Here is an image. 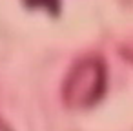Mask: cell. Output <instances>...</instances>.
<instances>
[{"mask_svg":"<svg viewBox=\"0 0 133 131\" xmlns=\"http://www.w3.org/2000/svg\"><path fill=\"white\" fill-rule=\"evenodd\" d=\"M108 86V67L97 55L78 58L68 71L62 84V98L69 107H89L97 104Z\"/></svg>","mask_w":133,"mask_h":131,"instance_id":"cell-1","label":"cell"},{"mask_svg":"<svg viewBox=\"0 0 133 131\" xmlns=\"http://www.w3.org/2000/svg\"><path fill=\"white\" fill-rule=\"evenodd\" d=\"M0 131H11V129H9V127H8V126H6L2 120H0Z\"/></svg>","mask_w":133,"mask_h":131,"instance_id":"cell-3","label":"cell"},{"mask_svg":"<svg viewBox=\"0 0 133 131\" xmlns=\"http://www.w3.org/2000/svg\"><path fill=\"white\" fill-rule=\"evenodd\" d=\"M58 2H60V0H26L28 6H33V8H46V9H49V11H57Z\"/></svg>","mask_w":133,"mask_h":131,"instance_id":"cell-2","label":"cell"}]
</instances>
